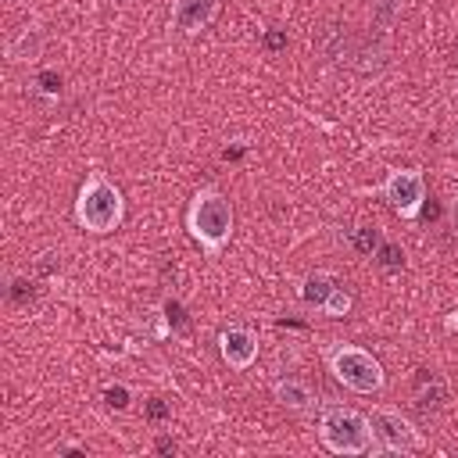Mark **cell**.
<instances>
[{
  "label": "cell",
  "mask_w": 458,
  "mask_h": 458,
  "mask_svg": "<svg viewBox=\"0 0 458 458\" xmlns=\"http://www.w3.org/2000/svg\"><path fill=\"white\" fill-rule=\"evenodd\" d=\"M186 229L190 236L208 250H222L233 236V204L218 193V190H200L193 200H190V211H186Z\"/></svg>",
  "instance_id": "6da1fadb"
},
{
  "label": "cell",
  "mask_w": 458,
  "mask_h": 458,
  "mask_svg": "<svg viewBox=\"0 0 458 458\" xmlns=\"http://www.w3.org/2000/svg\"><path fill=\"white\" fill-rule=\"evenodd\" d=\"M318 440L333 454H369L372 451V426L369 415L344 408V404H326L318 415Z\"/></svg>",
  "instance_id": "7a4b0ae2"
},
{
  "label": "cell",
  "mask_w": 458,
  "mask_h": 458,
  "mask_svg": "<svg viewBox=\"0 0 458 458\" xmlns=\"http://www.w3.org/2000/svg\"><path fill=\"white\" fill-rule=\"evenodd\" d=\"M122 215H125V200H122L118 186L111 179H104L100 172H93L82 182L79 197H75V218H79V225L89 229V233H111V229H118Z\"/></svg>",
  "instance_id": "3957f363"
},
{
  "label": "cell",
  "mask_w": 458,
  "mask_h": 458,
  "mask_svg": "<svg viewBox=\"0 0 458 458\" xmlns=\"http://www.w3.org/2000/svg\"><path fill=\"white\" fill-rule=\"evenodd\" d=\"M329 372L336 376V383H344L354 394H376L383 390V365L354 344H336L329 351Z\"/></svg>",
  "instance_id": "277c9868"
},
{
  "label": "cell",
  "mask_w": 458,
  "mask_h": 458,
  "mask_svg": "<svg viewBox=\"0 0 458 458\" xmlns=\"http://www.w3.org/2000/svg\"><path fill=\"white\" fill-rule=\"evenodd\" d=\"M369 426H372V451H390V454H408V451H419L422 447V433L394 408H372L369 415Z\"/></svg>",
  "instance_id": "5b68a950"
},
{
  "label": "cell",
  "mask_w": 458,
  "mask_h": 458,
  "mask_svg": "<svg viewBox=\"0 0 458 458\" xmlns=\"http://www.w3.org/2000/svg\"><path fill=\"white\" fill-rule=\"evenodd\" d=\"M383 193H386V200L394 204V211L401 218H415L422 211V200H426V182L415 168H397L383 182Z\"/></svg>",
  "instance_id": "8992f818"
},
{
  "label": "cell",
  "mask_w": 458,
  "mask_h": 458,
  "mask_svg": "<svg viewBox=\"0 0 458 458\" xmlns=\"http://www.w3.org/2000/svg\"><path fill=\"white\" fill-rule=\"evenodd\" d=\"M218 347H222V358H225L229 369H247L258 358V336L250 329H243V326L222 329L218 333Z\"/></svg>",
  "instance_id": "52a82bcc"
},
{
  "label": "cell",
  "mask_w": 458,
  "mask_h": 458,
  "mask_svg": "<svg viewBox=\"0 0 458 458\" xmlns=\"http://www.w3.org/2000/svg\"><path fill=\"white\" fill-rule=\"evenodd\" d=\"M222 0H172V29L193 36L200 29H208L218 14Z\"/></svg>",
  "instance_id": "ba28073f"
},
{
  "label": "cell",
  "mask_w": 458,
  "mask_h": 458,
  "mask_svg": "<svg viewBox=\"0 0 458 458\" xmlns=\"http://www.w3.org/2000/svg\"><path fill=\"white\" fill-rule=\"evenodd\" d=\"M272 397H276L283 408H290V411H308V408L315 404V394H311V386H308L304 379H279V383L272 386Z\"/></svg>",
  "instance_id": "9c48e42d"
},
{
  "label": "cell",
  "mask_w": 458,
  "mask_h": 458,
  "mask_svg": "<svg viewBox=\"0 0 458 458\" xmlns=\"http://www.w3.org/2000/svg\"><path fill=\"white\" fill-rule=\"evenodd\" d=\"M333 290H336V279H333L329 272H311V276L304 279V286H301V297H304V304L322 308Z\"/></svg>",
  "instance_id": "30bf717a"
},
{
  "label": "cell",
  "mask_w": 458,
  "mask_h": 458,
  "mask_svg": "<svg viewBox=\"0 0 458 458\" xmlns=\"http://www.w3.org/2000/svg\"><path fill=\"white\" fill-rule=\"evenodd\" d=\"M39 43H43V39H39V29H25V32L7 47V54H11L14 61H32V57L39 54Z\"/></svg>",
  "instance_id": "8fae6325"
},
{
  "label": "cell",
  "mask_w": 458,
  "mask_h": 458,
  "mask_svg": "<svg viewBox=\"0 0 458 458\" xmlns=\"http://www.w3.org/2000/svg\"><path fill=\"white\" fill-rule=\"evenodd\" d=\"M444 397H447V386H444V379L429 376V386H419V394H415V404H419L422 411H429V408H437Z\"/></svg>",
  "instance_id": "7c38bea8"
},
{
  "label": "cell",
  "mask_w": 458,
  "mask_h": 458,
  "mask_svg": "<svg viewBox=\"0 0 458 458\" xmlns=\"http://www.w3.org/2000/svg\"><path fill=\"white\" fill-rule=\"evenodd\" d=\"M379 243H383V240H379V229H376V225H358V229L351 233V247H354L358 254H372Z\"/></svg>",
  "instance_id": "4fadbf2b"
},
{
  "label": "cell",
  "mask_w": 458,
  "mask_h": 458,
  "mask_svg": "<svg viewBox=\"0 0 458 458\" xmlns=\"http://www.w3.org/2000/svg\"><path fill=\"white\" fill-rule=\"evenodd\" d=\"M376 258H379V268H383V272H397V268L404 265V250H401L394 240H383V243L376 247Z\"/></svg>",
  "instance_id": "5bb4252c"
},
{
  "label": "cell",
  "mask_w": 458,
  "mask_h": 458,
  "mask_svg": "<svg viewBox=\"0 0 458 458\" xmlns=\"http://www.w3.org/2000/svg\"><path fill=\"white\" fill-rule=\"evenodd\" d=\"M369 7H372V21L376 25H394V18L401 14V0H369Z\"/></svg>",
  "instance_id": "9a60e30c"
},
{
  "label": "cell",
  "mask_w": 458,
  "mask_h": 458,
  "mask_svg": "<svg viewBox=\"0 0 458 458\" xmlns=\"http://www.w3.org/2000/svg\"><path fill=\"white\" fill-rule=\"evenodd\" d=\"M322 311H326V315H333V318L347 315V311H351V293H347L344 286H336V290L329 293V301L322 304Z\"/></svg>",
  "instance_id": "2e32d148"
},
{
  "label": "cell",
  "mask_w": 458,
  "mask_h": 458,
  "mask_svg": "<svg viewBox=\"0 0 458 458\" xmlns=\"http://www.w3.org/2000/svg\"><path fill=\"white\" fill-rule=\"evenodd\" d=\"M104 401H107L111 408H125V404H129V386H122V383L104 386Z\"/></svg>",
  "instance_id": "e0dca14e"
},
{
  "label": "cell",
  "mask_w": 458,
  "mask_h": 458,
  "mask_svg": "<svg viewBox=\"0 0 458 458\" xmlns=\"http://www.w3.org/2000/svg\"><path fill=\"white\" fill-rule=\"evenodd\" d=\"M147 419H150V422H165V419H168V404H165V401H150V404H147Z\"/></svg>",
  "instance_id": "ac0fdd59"
},
{
  "label": "cell",
  "mask_w": 458,
  "mask_h": 458,
  "mask_svg": "<svg viewBox=\"0 0 458 458\" xmlns=\"http://www.w3.org/2000/svg\"><path fill=\"white\" fill-rule=\"evenodd\" d=\"M283 43H286V36H283V32H268V36H265V47H268V50H279Z\"/></svg>",
  "instance_id": "d6986e66"
},
{
  "label": "cell",
  "mask_w": 458,
  "mask_h": 458,
  "mask_svg": "<svg viewBox=\"0 0 458 458\" xmlns=\"http://www.w3.org/2000/svg\"><path fill=\"white\" fill-rule=\"evenodd\" d=\"M39 82H43V93H57V86H61V79H57V75H50V72H47Z\"/></svg>",
  "instance_id": "ffe728a7"
},
{
  "label": "cell",
  "mask_w": 458,
  "mask_h": 458,
  "mask_svg": "<svg viewBox=\"0 0 458 458\" xmlns=\"http://www.w3.org/2000/svg\"><path fill=\"white\" fill-rule=\"evenodd\" d=\"M451 215H454V229H458V193L451 197Z\"/></svg>",
  "instance_id": "44dd1931"
}]
</instances>
